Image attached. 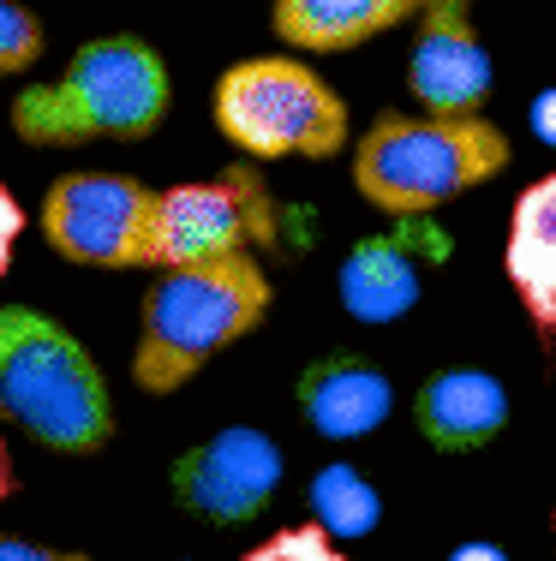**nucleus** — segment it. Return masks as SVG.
<instances>
[{"label": "nucleus", "mask_w": 556, "mask_h": 561, "mask_svg": "<svg viewBox=\"0 0 556 561\" xmlns=\"http://www.w3.org/2000/svg\"><path fill=\"white\" fill-rule=\"evenodd\" d=\"M168 108L174 78L144 36H90L55 78L24 84L7 119L36 150H72V144H138L162 131Z\"/></svg>", "instance_id": "obj_1"}, {"label": "nucleus", "mask_w": 556, "mask_h": 561, "mask_svg": "<svg viewBox=\"0 0 556 561\" xmlns=\"http://www.w3.org/2000/svg\"><path fill=\"white\" fill-rule=\"evenodd\" d=\"M275 287L263 275L258 251L222 263H174L150 280L138 311V346H132V382L144 394H174L209 358L270 317Z\"/></svg>", "instance_id": "obj_2"}, {"label": "nucleus", "mask_w": 556, "mask_h": 561, "mask_svg": "<svg viewBox=\"0 0 556 561\" xmlns=\"http://www.w3.org/2000/svg\"><path fill=\"white\" fill-rule=\"evenodd\" d=\"M514 162L509 131L485 114H377L353 144V185L395 221L436 216Z\"/></svg>", "instance_id": "obj_3"}, {"label": "nucleus", "mask_w": 556, "mask_h": 561, "mask_svg": "<svg viewBox=\"0 0 556 561\" xmlns=\"http://www.w3.org/2000/svg\"><path fill=\"white\" fill-rule=\"evenodd\" d=\"M0 419L55 454H102L114 443L102 365L36 305H0Z\"/></svg>", "instance_id": "obj_4"}, {"label": "nucleus", "mask_w": 556, "mask_h": 561, "mask_svg": "<svg viewBox=\"0 0 556 561\" xmlns=\"http://www.w3.org/2000/svg\"><path fill=\"white\" fill-rule=\"evenodd\" d=\"M216 131L251 162H287V156H306V162H329V156L348 150L353 119L348 102L336 96V84L311 72L299 55H251L234 60L216 78Z\"/></svg>", "instance_id": "obj_5"}, {"label": "nucleus", "mask_w": 556, "mask_h": 561, "mask_svg": "<svg viewBox=\"0 0 556 561\" xmlns=\"http://www.w3.org/2000/svg\"><path fill=\"white\" fill-rule=\"evenodd\" d=\"M36 227L55 257L84 270H162V192L132 173H60Z\"/></svg>", "instance_id": "obj_6"}, {"label": "nucleus", "mask_w": 556, "mask_h": 561, "mask_svg": "<svg viewBox=\"0 0 556 561\" xmlns=\"http://www.w3.org/2000/svg\"><path fill=\"white\" fill-rule=\"evenodd\" d=\"M275 239V204L251 168H228L222 180L168 185L162 192V270L174 263H222Z\"/></svg>", "instance_id": "obj_7"}, {"label": "nucleus", "mask_w": 556, "mask_h": 561, "mask_svg": "<svg viewBox=\"0 0 556 561\" xmlns=\"http://www.w3.org/2000/svg\"><path fill=\"white\" fill-rule=\"evenodd\" d=\"M282 472L287 460L275 436L251 431V424H228L174 460V502L204 526H246L275 502Z\"/></svg>", "instance_id": "obj_8"}, {"label": "nucleus", "mask_w": 556, "mask_h": 561, "mask_svg": "<svg viewBox=\"0 0 556 561\" xmlns=\"http://www.w3.org/2000/svg\"><path fill=\"white\" fill-rule=\"evenodd\" d=\"M449 257V239L425 216L365 233L336 270V299L353 323H395L419 305L425 275Z\"/></svg>", "instance_id": "obj_9"}, {"label": "nucleus", "mask_w": 556, "mask_h": 561, "mask_svg": "<svg viewBox=\"0 0 556 561\" xmlns=\"http://www.w3.org/2000/svg\"><path fill=\"white\" fill-rule=\"evenodd\" d=\"M497 60L473 24V0H425L407 55V90L425 114H479L491 96Z\"/></svg>", "instance_id": "obj_10"}, {"label": "nucleus", "mask_w": 556, "mask_h": 561, "mask_svg": "<svg viewBox=\"0 0 556 561\" xmlns=\"http://www.w3.org/2000/svg\"><path fill=\"white\" fill-rule=\"evenodd\" d=\"M294 400L324 443H360V436H377L383 419L395 412V382L371 358L324 353L299 370Z\"/></svg>", "instance_id": "obj_11"}, {"label": "nucleus", "mask_w": 556, "mask_h": 561, "mask_svg": "<svg viewBox=\"0 0 556 561\" xmlns=\"http://www.w3.org/2000/svg\"><path fill=\"white\" fill-rule=\"evenodd\" d=\"M413 424L431 448L473 454L509 431V389H502L491 370H473V365L436 370L413 394Z\"/></svg>", "instance_id": "obj_12"}, {"label": "nucleus", "mask_w": 556, "mask_h": 561, "mask_svg": "<svg viewBox=\"0 0 556 561\" xmlns=\"http://www.w3.org/2000/svg\"><path fill=\"white\" fill-rule=\"evenodd\" d=\"M425 0H270V24L294 55H348L419 19Z\"/></svg>", "instance_id": "obj_13"}, {"label": "nucleus", "mask_w": 556, "mask_h": 561, "mask_svg": "<svg viewBox=\"0 0 556 561\" xmlns=\"http://www.w3.org/2000/svg\"><path fill=\"white\" fill-rule=\"evenodd\" d=\"M509 287L521 293L538 335L556 341V173L526 185L509 209V245H502Z\"/></svg>", "instance_id": "obj_14"}, {"label": "nucleus", "mask_w": 556, "mask_h": 561, "mask_svg": "<svg viewBox=\"0 0 556 561\" xmlns=\"http://www.w3.org/2000/svg\"><path fill=\"white\" fill-rule=\"evenodd\" d=\"M311 526H324L329 538H371L377 531V519H383V496H377V484L360 472V466H348V460H329L324 472L311 478Z\"/></svg>", "instance_id": "obj_15"}, {"label": "nucleus", "mask_w": 556, "mask_h": 561, "mask_svg": "<svg viewBox=\"0 0 556 561\" xmlns=\"http://www.w3.org/2000/svg\"><path fill=\"white\" fill-rule=\"evenodd\" d=\"M48 36H43V19H36L24 0H0V72L19 78L43 60Z\"/></svg>", "instance_id": "obj_16"}, {"label": "nucleus", "mask_w": 556, "mask_h": 561, "mask_svg": "<svg viewBox=\"0 0 556 561\" xmlns=\"http://www.w3.org/2000/svg\"><path fill=\"white\" fill-rule=\"evenodd\" d=\"M240 561H348V550L324 526H287L275 538H263L258 550H246Z\"/></svg>", "instance_id": "obj_17"}, {"label": "nucleus", "mask_w": 556, "mask_h": 561, "mask_svg": "<svg viewBox=\"0 0 556 561\" xmlns=\"http://www.w3.org/2000/svg\"><path fill=\"white\" fill-rule=\"evenodd\" d=\"M0 561H97L84 550H60V543H36V538H12L0 531Z\"/></svg>", "instance_id": "obj_18"}, {"label": "nucleus", "mask_w": 556, "mask_h": 561, "mask_svg": "<svg viewBox=\"0 0 556 561\" xmlns=\"http://www.w3.org/2000/svg\"><path fill=\"white\" fill-rule=\"evenodd\" d=\"M19 233H24V204L0 185V275H7L12 251H19Z\"/></svg>", "instance_id": "obj_19"}, {"label": "nucleus", "mask_w": 556, "mask_h": 561, "mask_svg": "<svg viewBox=\"0 0 556 561\" xmlns=\"http://www.w3.org/2000/svg\"><path fill=\"white\" fill-rule=\"evenodd\" d=\"M526 119H533L538 144H551V150H556V84L545 90V96H533V108H526Z\"/></svg>", "instance_id": "obj_20"}, {"label": "nucleus", "mask_w": 556, "mask_h": 561, "mask_svg": "<svg viewBox=\"0 0 556 561\" xmlns=\"http://www.w3.org/2000/svg\"><path fill=\"white\" fill-rule=\"evenodd\" d=\"M449 561H509V550L491 543V538H467V543H455V550H449Z\"/></svg>", "instance_id": "obj_21"}, {"label": "nucleus", "mask_w": 556, "mask_h": 561, "mask_svg": "<svg viewBox=\"0 0 556 561\" xmlns=\"http://www.w3.org/2000/svg\"><path fill=\"white\" fill-rule=\"evenodd\" d=\"M19 490V472H12V454H7V436H0V502Z\"/></svg>", "instance_id": "obj_22"}]
</instances>
